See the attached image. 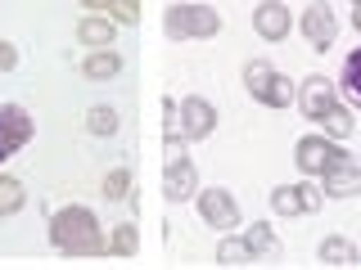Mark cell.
I'll return each mask as SVG.
<instances>
[{"label": "cell", "mask_w": 361, "mask_h": 270, "mask_svg": "<svg viewBox=\"0 0 361 270\" xmlns=\"http://www.w3.org/2000/svg\"><path fill=\"white\" fill-rule=\"evenodd\" d=\"M50 243L63 257H109V234L99 230V217L82 202H68L50 217Z\"/></svg>", "instance_id": "cell-1"}, {"label": "cell", "mask_w": 361, "mask_h": 270, "mask_svg": "<svg viewBox=\"0 0 361 270\" xmlns=\"http://www.w3.org/2000/svg\"><path fill=\"white\" fill-rule=\"evenodd\" d=\"M293 162H298V172H302V176H325V172H334V167L357 162V158L348 153L343 144L334 140V135L312 131V135H302V140L293 144Z\"/></svg>", "instance_id": "cell-2"}, {"label": "cell", "mask_w": 361, "mask_h": 270, "mask_svg": "<svg viewBox=\"0 0 361 270\" xmlns=\"http://www.w3.org/2000/svg\"><path fill=\"white\" fill-rule=\"evenodd\" d=\"M163 32L167 41H208L221 32V14L212 5H167Z\"/></svg>", "instance_id": "cell-3"}, {"label": "cell", "mask_w": 361, "mask_h": 270, "mask_svg": "<svg viewBox=\"0 0 361 270\" xmlns=\"http://www.w3.org/2000/svg\"><path fill=\"white\" fill-rule=\"evenodd\" d=\"M195 207H199L203 225H212L217 234H231L235 225H244V217H240V202H235V194H231V189H221V185L199 189V194H195Z\"/></svg>", "instance_id": "cell-4"}, {"label": "cell", "mask_w": 361, "mask_h": 270, "mask_svg": "<svg viewBox=\"0 0 361 270\" xmlns=\"http://www.w3.org/2000/svg\"><path fill=\"white\" fill-rule=\"evenodd\" d=\"M338 82L334 77H325V72H312V77H302V86H298V108H302V117L312 122V127H321V117L338 104Z\"/></svg>", "instance_id": "cell-5"}, {"label": "cell", "mask_w": 361, "mask_h": 270, "mask_svg": "<svg viewBox=\"0 0 361 270\" xmlns=\"http://www.w3.org/2000/svg\"><path fill=\"white\" fill-rule=\"evenodd\" d=\"M293 27H298L302 37L312 41V50H321V54L338 41V18H334V9L325 5V0H312V5L298 14V22H293Z\"/></svg>", "instance_id": "cell-6"}, {"label": "cell", "mask_w": 361, "mask_h": 270, "mask_svg": "<svg viewBox=\"0 0 361 270\" xmlns=\"http://www.w3.org/2000/svg\"><path fill=\"white\" fill-rule=\"evenodd\" d=\"M32 112L23 108V104H0V162L5 158H14L23 144L32 140Z\"/></svg>", "instance_id": "cell-7"}, {"label": "cell", "mask_w": 361, "mask_h": 270, "mask_svg": "<svg viewBox=\"0 0 361 270\" xmlns=\"http://www.w3.org/2000/svg\"><path fill=\"white\" fill-rule=\"evenodd\" d=\"M199 194V167H195V158H167V167H163V198L167 202H190Z\"/></svg>", "instance_id": "cell-8"}, {"label": "cell", "mask_w": 361, "mask_h": 270, "mask_svg": "<svg viewBox=\"0 0 361 270\" xmlns=\"http://www.w3.org/2000/svg\"><path fill=\"white\" fill-rule=\"evenodd\" d=\"M253 32L262 41H285L293 32L289 0H262V5H253Z\"/></svg>", "instance_id": "cell-9"}, {"label": "cell", "mask_w": 361, "mask_h": 270, "mask_svg": "<svg viewBox=\"0 0 361 270\" xmlns=\"http://www.w3.org/2000/svg\"><path fill=\"white\" fill-rule=\"evenodd\" d=\"M212 131H217V108L203 95L180 99V135H185V140H208Z\"/></svg>", "instance_id": "cell-10"}, {"label": "cell", "mask_w": 361, "mask_h": 270, "mask_svg": "<svg viewBox=\"0 0 361 270\" xmlns=\"http://www.w3.org/2000/svg\"><path fill=\"white\" fill-rule=\"evenodd\" d=\"M118 18L109 14H82L77 18V41L90 45V50H109V45H118Z\"/></svg>", "instance_id": "cell-11"}, {"label": "cell", "mask_w": 361, "mask_h": 270, "mask_svg": "<svg viewBox=\"0 0 361 270\" xmlns=\"http://www.w3.org/2000/svg\"><path fill=\"white\" fill-rule=\"evenodd\" d=\"M325 189V198H357L361 194V162H348V167H334V172L316 176Z\"/></svg>", "instance_id": "cell-12"}, {"label": "cell", "mask_w": 361, "mask_h": 270, "mask_svg": "<svg viewBox=\"0 0 361 270\" xmlns=\"http://www.w3.org/2000/svg\"><path fill=\"white\" fill-rule=\"evenodd\" d=\"M122 72V54L113 50H90L86 59H82V77H90V82H113V77Z\"/></svg>", "instance_id": "cell-13"}, {"label": "cell", "mask_w": 361, "mask_h": 270, "mask_svg": "<svg viewBox=\"0 0 361 270\" xmlns=\"http://www.w3.org/2000/svg\"><path fill=\"white\" fill-rule=\"evenodd\" d=\"M334 82H338V95H343L353 108H361V45L348 50V59H343V68H338Z\"/></svg>", "instance_id": "cell-14"}, {"label": "cell", "mask_w": 361, "mask_h": 270, "mask_svg": "<svg viewBox=\"0 0 361 270\" xmlns=\"http://www.w3.org/2000/svg\"><path fill=\"white\" fill-rule=\"evenodd\" d=\"M271 77H276V68H271L267 59H248V63H244V90L257 99V104L267 99V90H271Z\"/></svg>", "instance_id": "cell-15"}, {"label": "cell", "mask_w": 361, "mask_h": 270, "mask_svg": "<svg viewBox=\"0 0 361 270\" xmlns=\"http://www.w3.org/2000/svg\"><path fill=\"white\" fill-rule=\"evenodd\" d=\"M353 127H357V117H353V104H348V99H338V104L321 117V131L334 135V140H348V135H353Z\"/></svg>", "instance_id": "cell-16"}, {"label": "cell", "mask_w": 361, "mask_h": 270, "mask_svg": "<svg viewBox=\"0 0 361 270\" xmlns=\"http://www.w3.org/2000/svg\"><path fill=\"white\" fill-rule=\"evenodd\" d=\"M316 257H321L325 266H357V243H348V239H338V234H330V239H321Z\"/></svg>", "instance_id": "cell-17"}, {"label": "cell", "mask_w": 361, "mask_h": 270, "mask_svg": "<svg viewBox=\"0 0 361 270\" xmlns=\"http://www.w3.org/2000/svg\"><path fill=\"white\" fill-rule=\"evenodd\" d=\"M244 243H248V252H253V262H262V257H271V252H276V230H271V225L267 221H253V225H248V230H244Z\"/></svg>", "instance_id": "cell-18"}, {"label": "cell", "mask_w": 361, "mask_h": 270, "mask_svg": "<svg viewBox=\"0 0 361 270\" xmlns=\"http://www.w3.org/2000/svg\"><path fill=\"white\" fill-rule=\"evenodd\" d=\"M135 252H140V230L131 221L113 225L109 230V257H135Z\"/></svg>", "instance_id": "cell-19"}, {"label": "cell", "mask_w": 361, "mask_h": 270, "mask_svg": "<svg viewBox=\"0 0 361 270\" xmlns=\"http://www.w3.org/2000/svg\"><path fill=\"white\" fill-rule=\"evenodd\" d=\"M118 127H122V117H118V108H113V104H95V108L86 112V131L99 135V140H104V135H118Z\"/></svg>", "instance_id": "cell-20"}, {"label": "cell", "mask_w": 361, "mask_h": 270, "mask_svg": "<svg viewBox=\"0 0 361 270\" xmlns=\"http://www.w3.org/2000/svg\"><path fill=\"white\" fill-rule=\"evenodd\" d=\"M217 266H253V252H248L244 234L235 239V234H226V239L217 243Z\"/></svg>", "instance_id": "cell-21"}, {"label": "cell", "mask_w": 361, "mask_h": 270, "mask_svg": "<svg viewBox=\"0 0 361 270\" xmlns=\"http://www.w3.org/2000/svg\"><path fill=\"white\" fill-rule=\"evenodd\" d=\"M23 202H27L23 180H18V176H0V217H14Z\"/></svg>", "instance_id": "cell-22"}, {"label": "cell", "mask_w": 361, "mask_h": 270, "mask_svg": "<svg viewBox=\"0 0 361 270\" xmlns=\"http://www.w3.org/2000/svg\"><path fill=\"white\" fill-rule=\"evenodd\" d=\"M109 202H122L131 194V167H109L104 172V189H99Z\"/></svg>", "instance_id": "cell-23"}, {"label": "cell", "mask_w": 361, "mask_h": 270, "mask_svg": "<svg viewBox=\"0 0 361 270\" xmlns=\"http://www.w3.org/2000/svg\"><path fill=\"white\" fill-rule=\"evenodd\" d=\"M262 104H267V108H289V104H298V90H293V82H289L285 72L271 77V90H267Z\"/></svg>", "instance_id": "cell-24"}, {"label": "cell", "mask_w": 361, "mask_h": 270, "mask_svg": "<svg viewBox=\"0 0 361 270\" xmlns=\"http://www.w3.org/2000/svg\"><path fill=\"white\" fill-rule=\"evenodd\" d=\"M271 212H276V217H302L298 189H293V185H276V189H271Z\"/></svg>", "instance_id": "cell-25"}, {"label": "cell", "mask_w": 361, "mask_h": 270, "mask_svg": "<svg viewBox=\"0 0 361 270\" xmlns=\"http://www.w3.org/2000/svg\"><path fill=\"white\" fill-rule=\"evenodd\" d=\"M293 189H298V202H302V212H321V202H325V189H321V180L307 176V180H293Z\"/></svg>", "instance_id": "cell-26"}, {"label": "cell", "mask_w": 361, "mask_h": 270, "mask_svg": "<svg viewBox=\"0 0 361 270\" xmlns=\"http://www.w3.org/2000/svg\"><path fill=\"white\" fill-rule=\"evenodd\" d=\"M109 18H118L122 27H135V22H140V0H113Z\"/></svg>", "instance_id": "cell-27"}, {"label": "cell", "mask_w": 361, "mask_h": 270, "mask_svg": "<svg viewBox=\"0 0 361 270\" xmlns=\"http://www.w3.org/2000/svg\"><path fill=\"white\" fill-rule=\"evenodd\" d=\"M172 131H180V104L172 95H163V135H172Z\"/></svg>", "instance_id": "cell-28"}, {"label": "cell", "mask_w": 361, "mask_h": 270, "mask_svg": "<svg viewBox=\"0 0 361 270\" xmlns=\"http://www.w3.org/2000/svg\"><path fill=\"white\" fill-rule=\"evenodd\" d=\"M185 135H180V131H172V135H163V158H185L190 149H185Z\"/></svg>", "instance_id": "cell-29"}, {"label": "cell", "mask_w": 361, "mask_h": 270, "mask_svg": "<svg viewBox=\"0 0 361 270\" xmlns=\"http://www.w3.org/2000/svg\"><path fill=\"white\" fill-rule=\"evenodd\" d=\"M14 68H18V45L0 41V72H14Z\"/></svg>", "instance_id": "cell-30"}, {"label": "cell", "mask_w": 361, "mask_h": 270, "mask_svg": "<svg viewBox=\"0 0 361 270\" xmlns=\"http://www.w3.org/2000/svg\"><path fill=\"white\" fill-rule=\"evenodd\" d=\"M82 9H90V14H109L113 0H82Z\"/></svg>", "instance_id": "cell-31"}, {"label": "cell", "mask_w": 361, "mask_h": 270, "mask_svg": "<svg viewBox=\"0 0 361 270\" xmlns=\"http://www.w3.org/2000/svg\"><path fill=\"white\" fill-rule=\"evenodd\" d=\"M353 27L361 32V0H353Z\"/></svg>", "instance_id": "cell-32"}, {"label": "cell", "mask_w": 361, "mask_h": 270, "mask_svg": "<svg viewBox=\"0 0 361 270\" xmlns=\"http://www.w3.org/2000/svg\"><path fill=\"white\" fill-rule=\"evenodd\" d=\"M357 266H361V248H357Z\"/></svg>", "instance_id": "cell-33"}]
</instances>
